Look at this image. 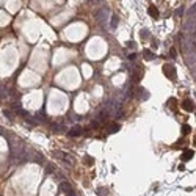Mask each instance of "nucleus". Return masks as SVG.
<instances>
[{"label":"nucleus","mask_w":196,"mask_h":196,"mask_svg":"<svg viewBox=\"0 0 196 196\" xmlns=\"http://www.w3.org/2000/svg\"><path fill=\"white\" fill-rule=\"evenodd\" d=\"M163 72H165V75H166L170 80H174L176 79V68L173 66L171 63L163 64Z\"/></svg>","instance_id":"1"},{"label":"nucleus","mask_w":196,"mask_h":196,"mask_svg":"<svg viewBox=\"0 0 196 196\" xmlns=\"http://www.w3.org/2000/svg\"><path fill=\"white\" fill-rule=\"evenodd\" d=\"M60 191H63V193H66L69 196H74V191H72L71 185H69L68 182H61L60 184Z\"/></svg>","instance_id":"2"},{"label":"nucleus","mask_w":196,"mask_h":196,"mask_svg":"<svg viewBox=\"0 0 196 196\" xmlns=\"http://www.w3.org/2000/svg\"><path fill=\"white\" fill-rule=\"evenodd\" d=\"M148 13H149V16H151L152 19H159V17H160V16H159V10H157L154 5H151V6L148 8Z\"/></svg>","instance_id":"3"},{"label":"nucleus","mask_w":196,"mask_h":196,"mask_svg":"<svg viewBox=\"0 0 196 196\" xmlns=\"http://www.w3.org/2000/svg\"><path fill=\"white\" fill-rule=\"evenodd\" d=\"M82 132H83L82 127H74L72 130H69V132H68V135L69 137H79V135H82Z\"/></svg>","instance_id":"4"},{"label":"nucleus","mask_w":196,"mask_h":196,"mask_svg":"<svg viewBox=\"0 0 196 196\" xmlns=\"http://www.w3.org/2000/svg\"><path fill=\"white\" fill-rule=\"evenodd\" d=\"M193 154H195V152L191 151V149H187V151L182 154V160H184V162H187V160H190L191 157H193Z\"/></svg>","instance_id":"5"},{"label":"nucleus","mask_w":196,"mask_h":196,"mask_svg":"<svg viewBox=\"0 0 196 196\" xmlns=\"http://www.w3.org/2000/svg\"><path fill=\"white\" fill-rule=\"evenodd\" d=\"M55 155H57V157H60V159H63V160H68L69 163H72V162H74V160H72V157H69L68 154H64V152H63V154H61V152H57Z\"/></svg>","instance_id":"6"},{"label":"nucleus","mask_w":196,"mask_h":196,"mask_svg":"<svg viewBox=\"0 0 196 196\" xmlns=\"http://www.w3.org/2000/svg\"><path fill=\"white\" fill-rule=\"evenodd\" d=\"M182 107H184V110H193V102L190 101V99H187V101H184V104H182Z\"/></svg>","instance_id":"7"},{"label":"nucleus","mask_w":196,"mask_h":196,"mask_svg":"<svg viewBox=\"0 0 196 196\" xmlns=\"http://www.w3.org/2000/svg\"><path fill=\"white\" fill-rule=\"evenodd\" d=\"M119 129H121V126H119V124H116V122H115V124H110V127H108V133H115V132H118Z\"/></svg>","instance_id":"8"},{"label":"nucleus","mask_w":196,"mask_h":196,"mask_svg":"<svg viewBox=\"0 0 196 196\" xmlns=\"http://www.w3.org/2000/svg\"><path fill=\"white\" fill-rule=\"evenodd\" d=\"M143 57H144V60H152L155 55H154V53L149 50V49H146V50H143Z\"/></svg>","instance_id":"9"},{"label":"nucleus","mask_w":196,"mask_h":196,"mask_svg":"<svg viewBox=\"0 0 196 196\" xmlns=\"http://www.w3.org/2000/svg\"><path fill=\"white\" fill-rule=\"evenodd\" d=\"M8 97V93H6V88L0 85V99H6Z\"/></svg>","instance_id":"10"},{"label":"nucleus","mask_w":196,"mask_h":196,"mask_svg":"<svg viewBox=\"0 0 196 196\" xmlns=\"http://www.w3.org/2000/svg\"><path fill=\"white\" fill-rule=\"evenodd\" d=\"M118 22H119V17H118V16H113V17H111V27H113V28L116 27Z\"/></svg>","instance_id":"11"},{"label":"nucleus","mask_w":196,"mask_h":196,"mask_svg":"<svg viewBox=\"0 0 196 196\" xmlns=\"http://www.w3.org/2000/svg\"><path fill=\"white\" fill-rule=\"evenodd\" d=\"M107 193H108V191H107L105 188H97V195L99 196H107Z\"/></svg>","instance_id":"12"},{"label":"nucleus","mask_w":196,"mask_h":196,"mask_svg":"<svg viewBox=\"0 0 196 196\" xmlns=\"http://www.w3.org/2000/svg\"><path fill=\"white\" fill-rule=\"evenodd\" d=\"M47 118H46V115H43V113H38L36 115V121H46Z\"/></svg>","instance_id":"13"},{"label":"nucleus","mask_w":196,"mask_h":196,"mask_svg":"<svg viewBox=\"0 0 196 196\" xmlns=\"http://www.w3.org/2000/svg\"><path fill=\"white\" fill-rule=\"evenodd\" d=\"M3 115H5V116L8 118V119H13V118H14V115H11V111H10V110H5V111H3Z\"/></svg>","instance_id":"14"},{"label":"nucleus","mask_w":196,"mask_h":196,"mask_svg":"<svg viewBox=\"0 0 196 196\" xmlns=\"http://www.w3.org/2000/svg\"><path fill=\"white\" fill-rule=\"evenodd\" d=\"M188 132H190V127L188 126H182V135H187Z\"/></svg>","instance_id":"15"},{"label":"nucleus","mask_w":196,"mask_h":196,"mask_svg":"<svg viewBox=\"0 0 196 196\" xmlns=\"http://www.w3.org/2000/svg\"><path fill=\"white\" fill-rule=\"evenodd\" d=\"M85 162H86V165H93L94 159H93V157H85Z\"/></svg>","instance_id":"16"},{"label":"nucleus","mask_w":196,"mask_h":196,"mask_svg":"<svg viewBox=\"0 0 196 196\" xmlns=\"http://www.w3.org/2000/svg\"><path fill=\"white\" fill-rule=\"evenodd\" d=\"M99 127V121H93L91 122V129H97Z\"/></svg>","instance_id":"17"},{"label":"nucleus","mask_w":196,"mask_h":196,"mask_svg":"<svg viewBox=\"0 0 196 196\" xmlns=\"http://www.w3.org/2000/svg\"><path fill=\"white\" fill-rule=\"evenodd\" d=\"M137 58V53H130L129 55V60H135Z\"/></svg>","instance_id":"18"},{"label":"nucleus","mask_w":196,"mask_h":196,"mask_svg":"<svg viewBox=\"0 0 196 196\" xmlns=\"http://www.w3.org/2000/svg\"><path fill=\"white\" fill-rule=\"evenodd\" d=\"M195 11H196V5H193V6H191V10H190V14H193Z\"/></svg>","instance_id":"19"},{"label":"nucleus","mask_w":196,"mask_h":196,"mask_svg":"<svg viewBox=\"0 0 196 196\" xmlns=\"http://www.w3.org/2000/svg\"><path fill=\"white\" fill-rule=\"evenodd\" d=\"M174 50H176V49H171V52H170L171 57H176V52H174Z\"/></svg>","instance_id":"20"}]
</instances>
